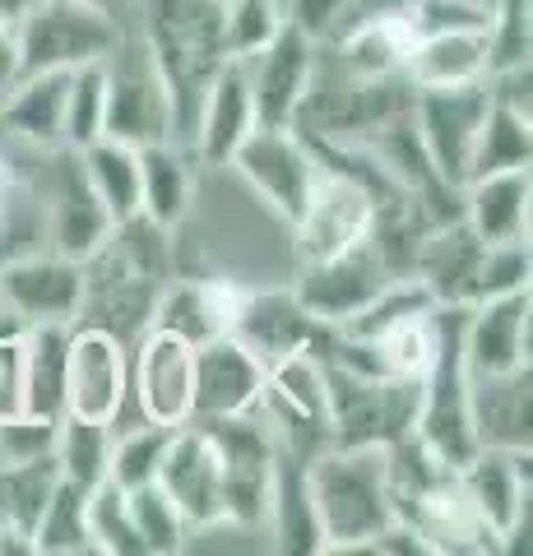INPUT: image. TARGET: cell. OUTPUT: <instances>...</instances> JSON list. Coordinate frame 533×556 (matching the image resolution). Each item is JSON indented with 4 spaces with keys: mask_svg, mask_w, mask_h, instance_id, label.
Masks as SVG:
<instances>
[{
    "mask_svg": "<svg viewBox=\"0 0 533 556\" xmlns=\"http://www.w3.org/2000/svg\"><path fill=\"white\" fill-rule=\"evenodd\" d=\"M306 486L320 525V552H363L399 519L390 445H325L316 459H306Z\"/></svg>",
    "mask_w": 533,
    "mask_h": 556,
    "instance_id": "6da1fadb",
    "label": "cell"
},
{
    "mask_svg": "<svg viewBox=\"0 0 533 556\" xmlns=\"http://www.w3.org/2000/svg\"><path fill=\"white\" fill-rule=\"evenodd\" d=\"M140 38L167 84L172 139L186 144L204 89L228 61L223 51V0H135Z\"/></svg>",
    "mask_w": 533,
    "mask_h": 556,
    "instance_id": "7a4b0ae2",
    "label": "cell"
},
{
    "mask_svg": "<svg viewBox=\"0 0 533 556\" xmlns=\"http://www.w3.org/2000/svg\"><path fill=\"white\" fill-rule=\"evenodd\" d=\"M464 320L469 306H436V353L422 376V404L413 441L445 468H464L478 455L473 413H469V362H464Z\"/></svg>",
    "mask_w": 533,
    "mask_h": 556,
    "instance_id": "3957f363",
    "label": "cell"
},
{
    "mask_svg": "<svg viewBox=\"0 0 533 556\" xmlns=\"http://www.w3.org/2000/svg\"><path fill=\"white\" fill-rule=\"evenodd\" d=\"M122 38V20L112 10L84 5V0H38L20 24V75H42V70H79L112 56Z\"/></svg>",
    "mask_w": 533,
    "mask_h": 556,
    "instance_id": "277c9868",
    "label": "cell"
},
{
    "mask_svg": "<svg viewBox=\"0 0 533 556\" xmlns=\"http://www.w3.org/2000/svg\"><path fill=\"white\" fill-rule=\"evenodd\" d=\"M330 376V445H394L413 437L422 380L357 376L325 362Z\"/></svg>",
    "mask_w": 533,
    "mask_h": 556,
    "instance_id": "5b68a950",
    "label": "cell"
},
{
    "mask_svg": "<svg viewBox=\"0 0 533 556\" xmlns=\"http://www.w3.org/2000/svg\"><path fill=\"white\" fill-rule=\"evenodd\" d=\"M102 84H107V121L102 135L122 139V144H167L172 139V102H167V84L153 65L149 47L140 38V28H122L112 56L102 61ZM177 144V139H172Z\"/></svg>",
    "mask_w": 533,
    "mask_h": 556,
    "instance_id": "8992f818",
    "label": "cell"
},
{
    "mask_svg": "<svg viewBox=\"0 0 533 556\" xmlns=\"http://www.w3.org/2000/svg\"><path fill=\"white\" fill-rule=\"evenodd\" d=\"M228 167H237V177L255 190V200L292 228L316 190L320 153L312 149V139L292 126H255L242 139V149L232 153Z\"/></svg>",
    "mask_w": 533,
    "mask_h": 556,
    "instance_id": "52a82bcc",
    "label": "cell"
},
{
    "mask_svg": "<svg viewBox=\"0 0 533 556\" xmlns=\"http://www.w3.org/2000/svg\"><path fill=\"white\" fill-rule=\"evenodd\" d=\"M492 108V93H487V79L483 84H464V89H413V135L427 153L432 172L445 186H464L469 181V163H473V144H478V130L487 121Z\"/></svg>",
    "mask_w": 533,
    "mask_h": 556,
    "instance_id": "ba28073f",
    "label": "cell"
},
{
    "mask_svg": "<svg viewBox=\"0 0 533 556\" xmlns=\"http://www.w3.org/2000/svg\"><path fill=\"white\" fill-rule=\"evenodd\" d=\"M210 437L218 445V473H223V525L255 529L269 510V482H274V431L255 413L242 417H214Z\"/></svg>",
    "mask_w": 533,
    "mask_h": 556,
    "instance_id": "9c48e42d",
    "label": "cell"
},
{
    "mask_svg": "<svg viewBox=\"0 0 533 556\" xmlns=\"http://www.w3.org/2000/svg\"><path fill=\"white\" fill-rule=\"evenodd\" d=\"M130 399V348L102 325H71L65 348V408L71 417L112 422L122 417Z\"/></svg>",
    "mask_w": 533,
    "mask_h": 556,
    "instance_id": "30bf717a",
    "label": "cell"
},
{
    "mask_svg": "<svg viewBox=\"0 0 533 556\" xmlns=\"http://www.w3.org/2000/svg\"><path fill=\"white\" fill-rule=\"evenodd\" d=\"M376 228V200L367 181H357L353 172L343 167H320L316 190L306 200L302 218L292 223V237H297V260L302 265H316V260H330L339 251L367 241Z\"/></svg>",
    "mask_w": 533,
    "mask_h": 556,
    "instance_id": "8fae6325",
    "label": "cell"
},
{
    "mask_svg": "<svg viewBox=\"0 0 533 556\" xmlns=\"http://www.w3.org/2000/svg\"><path fill=\"white\" fill-rule=\"evenodd\" d=\"M130 399L144 422L181 427L195 417V348L167 334L144 329L130 353Z\"/></svg>",
    "mask_w": 533,
    "mask_h": 556,
    "instance_id": "7c38bea8",
    "label": "cell"
},
{
    "mask_svg": "<svg viewBox=\"0 0 533 556\" xmlns=\"http://www.w3.org/2000/svg\"><path fill=\"white\" fill-rule=\"evenodd\" d=\"M51 167L42 172V208H47V251L71 255V260H89L102 241L112 237V214L98 204L93 186L84 181L79 153L75 149H51L47 153Z\"/></svg>",
    "mask_w": 533,
    "mask_h": 556,
    "instance_id": "4fadbf2b",
    "label": "cell"
},
{
    "mask_svg": "<svg viewBox=\"0 0 533 556\" xmlns=\"http://www.w3.org/2000/svg\"><path fill=\"white\" fill-rule=\"evenodd\" d=\"M394 278L390 260L381 255V247L367 237L357 247L339 251L330 260H316V265H302V278H297V302L312 311V320L320 325H343L363 311L376 292Z\"/></svg>",
    "mask_w": 533,
    "mask_h": 556,
    "instance_id": "5bb4252c",
    "label": "cell"
},
{
    "mask_svg": "<svg viewBox=\"0 0 533 556\" xmlns=\"http://www.w3.org/2000/svg\"><path fill=\"white\" fill-rule=\"evenodd\" d=\"M316 61H320V42L292 24H283L279 38L242 61L255 102V126H292L297 121L306 93H312Z\"/></svg>",
    "mask_w": 533,
    "mask_h": 556,
    "instance_id": "9a60e30c",
    "label": "cell"
},
{
    "mask_svg": "<svg viewBox=\"0 0 533 556\" xmlns=\"http://www.w3.org/2000/svg\"><path fill=\"white\" fill-rule=\"evenodd\" d=\"M0 302L28 325H75L84 306V265L56 251H28L0 265Z\"/></svg>",
    "mask_w": 533,
    "mask_h": 556,
    "instance_id": "2e32d148",
    "label": "cell"
},
{
    "mask_svg": "<svg viewBox=\"0 0 533 556\" xmlns=\"http://www.w3.org/2000/svg\"><path fill=\"white\" fill-rule=\"evenodd\" d=\"M163 492L177 501V510L186 515L191 529H214L223 525V473H218V445L210 437V427L191 417V422L172 427L167 455L158 464Z\"/></svg>",
    "mask_w": 533,
    "mask_h": 556,
    "instance_id": "e0dca14e",
    "label": "cell"
},
{
    "mask_svg": "<svg viewBox=\"0 0 533 556\" xmlns=\"http://www.w3.org/2000/svg\"><path fill=\"white\" fill-rule=\"evenodd\" d=\"M469 506L483 515V525L502 538V552L515 547L520 529H529V450H492L455 468Z\"/></svg>",
    "mask_w": 533,
    "mask_h": 556,
    "instance_id": "ac0fdd59",
    "label": "cell"
},
{
    "mask_svg": "<svg viewBox=\"0 0 533 556\" xmlns=\"http://www.w3.org/2000/svg\"><path fill=\"white\" fill-rule=\"evenodd\" d=\"M265 399V362L232 334H218L195 348V417H242Z\"/></svg>",
    "mask_w": 533,
    "mask_h": 556,
    "instance_id": "d6986e66",
    "label": "cell"
},
{
    "mask_svg": "<svg viewBox=\"0 0 533 556\" xmlns=\"http://www.w3.org/2000/svg\"><path fill=\"white\" fill-rule=\"evenodd\" d=\"M316 329H320V320H312V311L297 302L292 288H274V292H246L242 288L228 334L242 348H251V353L269 367V362H279L288 353L312 348Z\"/></svg>",
    "mask_w": 533,
    "mask_h": 556,
    "instance_id": "ffe728a7",
    "label": "cell"
},
{
    "mask_svg": "<svg viewBox=\"0 0 533 556\" xmlns=\"http://www.w3.org/2000/svg\"><path fill=\"white\" fill-rule=\"evenodd\" d=\"M464 362H469V376L529 367V288L469 306V320H464Z\"/></svg>",
    "mask_w": 533,
    "mask_h": 556,
    "instance_id": "44dd1931",
    "label": "cell"
},
{
    "mask_svg": "<svg viewBox=\"0 0 533 556\" xmlns=\"http://www.w3.org/2000/svg\"><path fill=\"white\" fill-rule=\"evenodd\" d=\"M251 130H255V102H251L246 70H242V61H223L214 84L200 98V112L191 126L195 159L204 167H228Z\"/></svg>",
    "mask_w": 533,
    "mask_h": 556,
    "instance_id": "7402d4cb",
    "label": "cell"
},
{
    "mask_svg": "<svg viewBox=\"0 0 533 556\" xmlns=\"http://www.w3.org/2000/svg\"><path fill=\"white\" fill-rule=\"evenodd\" d=\"M483 241L469 232L464 218L436 223L432 232L422 237V247H413L408 274L432 292L436 306H473V278L483 265Z\"/></svg>",
    "mask_w": 533,
    "mask_h": 556,
    "instance_id": "603a6c76",
    "label": "cell"
},
{
    "mask_svg": "<svg viewBox=\"0 0 533 556\" xmlns=\"http://www.w3.org/2000/svg\"><path fill=\"white\" fill-rule=\"evenodd\" d=\"M65 89H71V70H42L10 84V93L0 98V126L14 144L33 153L65 149Z\"/></svg>",
    "mask_w": 533,
    "mask_h": 556,
    "instance_id": "cb8c5ba5",
    "label": "cell"
},
{
    "mask_svg": "<svg viewBox=\"0 0 533 556\" xmlns=\"http://www.w3.org/2000/svg\"><path fill=\"white\" fill-rule=\"evenodd\" d=\"M469 413L478 450H529L533 445V394H529V367L496 371V376H469Z\"/></svg>",
    "mask_w": 533,
    "mask_h": 556,
    "instance_id": "d4e9b609",
    "label": "cell"
},
{
    "mask_svg": "<svg viewBox=\"0 0 533 556\" xmlns=\"http://www.w3.org/2000/svg\"><path fill=\"white\" fill-rule=\"evenodd\" d=\"M242 288L237 283H218V278H181L158 292V306H153V329H167V334L186 339L191 348L210 343L218 334L232 329V311Z\"/></svg>",
    "mask_w": 533,
    "mask_h": 556,
    "instance_id": "484cf974",
    "label": "cell"
},
{
    "mask_svg": "<svg viewBox=\"0 0 533 556\" xmlns=\"http://www.w3.org/2000/svg\"><path fill=\"white\" fill-rule=\"evenodd\" d=\"M487 75H492V51L483 28L413 38L404 61V79L413 89H464V84H483Z\"/></svg>",
    "mask_w": 533,
    "mask_h": 556,
    "instance_id": "4316f807",
    "label": "cell"
},
{
    "mask_svg": "<svg viewBox=\"0 0 533 556\" xmlns=\"http://www.w3.org/2000/svg\"><path fill=\"white\" fill-rule=\"evenodd\" d=\"M464 223L483 247L529 241V167L464 181Z\"/></svg>",
    "mask_w": 533,
    "mask_h": 556,
    "instance_id": "83f0119b",
    "label": "cell"
},
{
    "mask_svg": "<svg viewBox=\"0 0 533 556\" xmlns=\"http://www.w3.org/2000/svg\"><path fill=\"white\" fill-rule=\"evenodd\" d=\"M269 529H274V547L288 556H312L320 552V525L312 510V486H306V459L288 455L274 441V482H269Z\"/></svg>",
    "mask_w": 533,
    "mask_h": 556,
    "instance_id": "f1b7e54d",
    "label": "cell"
},
{
    "mask_svg": "<svg viewBox=\"0 0 533 556\" xmlns=\"http://www.w3.org/2000/svg\"><path fill=\"white\" fill-rule=\"evenodd\" d=\"M42 247H47L42 181L14 163L10 149H0V265Z\"/></svg>",
    "mask_w": 533,
    "mask_h": 556,
    "instance_id": "f546056e",
    "label": "cell"
},
{
    "mask_svg": "<svg viewBox=\"0 0 533 556\" xmlns=\"http://www.w3.org/2000/svg\"><path fill=\"white\" fill-rule=\"evenodd\" d=\"M65 348L71 325H33L20 357V399L14 408L33 417H61L65 408Z\"/></svg>",
    "mask_w": 533,
    "mask_h": 556,
    "instance_id": "4dcf8cb0",
    "label": "cell"
},
{
    "mask_svg": "<svg viewBox=\"0 0 533 556\" xmlns=\"http://www.w3.org/2000/svg\"><path fill=\"white\" fill-rule=\"evenodd\" d=\"M195 200V172L186 163L181 144H144L140 149V214L158 228H177L191 214Z\"/></svg>",
    "mask_w": 533,
    "mask_h": 556,
    "instance_id": "1f68e13d",
    "label": "cell"
},
{
    "mask_svg": "<svg viewBox=\"0 0 533 556\" xmlns=\"http://www.w3.org/2000/svg\"><path fill=\"white\" fill-rule=\"evenodd\" d=\"M75 153H79L84 181L93 186V195L112 214V223H126V218L140 214V149L102 135Z\"/></svg>",
    "mask_w": 533,
    "mask_h": 556,
    "instance_id": "d6a6232c",
    "label": "cell"
},
{
    "mask_svg": "<svg viewBox=\"0 0 533 556\" xmlns=\"http://www.w3.org/2000/svg\"><path fill=\"white\" fill-rule=\"evenodd\" d=\"M339 65L357 79H399L404 75V61H408V47H413V33L404 20H381V24H353L343 28L339 38Z\"/></svg>",
    "mask_w": 533,
    "mask_h": 556,
    "instance_id": "836d02e7",
    "label": "cell"
},
{
    "mask_svg": "<svg viewBox=\"0 0 533 556\" xmlns=\"http://www.w3.org/2000/svg\"><path fill=\"white\" fill-rule=\"evenodd\" d=\"M84 501L89 492L75 482H56L47 496V506L38 515V525H33V552L42 556H79V552H93L89 543V515H84Z\"/></svg>",
    "mask_w": 533,
    "mask_h": 556,
    "instance_id": "e575fe53",
    "label": "cell"
},
{
    "mask_svg": "<svg viewBox=\"0 0 533 556\" xmlns=\"http://www.w3.org/2000/svg\"><path fill=\"white\" fill-rule=\"evenodd\" d=\"M107 464H112V422H89V417L61 413V427H56L61 478L89 492V486L107 478Z\"/></svg>",
    "mask_w": 533,
    "mask_h": 556,
    "instance_id": "d590c367",
    "label": "cell"
},
{
    "mask_svg": "<svg viewBox=\"0 0 533 556\" xmlns=\"http://www.w3.org/2000/svg\"><path fill=\"white\" fill-rule=\"evenodd\" d=\"M126 506H130V525H135V538H140L144 556H177L191 543V525L186 515L177 510L158 482H144V486H130L126 492Z\"/></svg>",
    "mask_w": 533,
    "mask_h": 556,
    "instance_id": "8d00e7d4",
    "label": "cell"
},
{
    "mask_svg": "<svg viewBox=\"0 0 533 556\" xmlns=\"http://www.w3.org/2000/svg\"><path fill=\"white\" fill-rule=\"evenodd\" d=\"M533 116H520L510 108H487V121L478 130L473 144V163H469V181L473 177H492V172H510V167H529L533 159Z\"/></svg>",
    "mask_w": 533,
    "mask_h": 556,
    "instance_id": "74e56055",
    "label": "cell"
},
{
    "mask_svg": "<svg viewBox=\"0 0 533 556\" xmlns=\"http://www.w3.org/2000/svg\"><path fill=\"white\" fill-rule=\"evenodd\" d=\"M84 515H89V543H93V552H102V556H144L140 538H135V525H130L126 486H116L112 478H102L98 486H89Z\"/></svg>",
    "mask_w": 533,
    "mask_h": 556,
    "instance_id": "f35d334b",
    "label": "cell"
},
{
    "mask_svg": "<svg viewBox=\"0 0 533 556\" xmlns=\"http://www.w3.org/2000/svg\"><path fill=\"white\" fill-rule=\"evenodd\" d=\"M283 24V0H223V51L228 61H246L279 38Z\"/></svg>",
    "mask_w": 533,
    "mask_h": 556,
    "instance_id": "ab89813d",
    "label": "cell"
},
{
    "mask_svg": "<svg viewBox=\"0 0 533 556\" xmlns=\"http://www.w3.org/2000/svg\"><path fill=\"white\" fill-rule=\"evenodd\" d=\"M167 441H172V427L158 422H144V427H130V431H116L112 427V464H107V478L116 486H144L158 478V464L167 455Z\"/></svg>",
    "mask_w": 533,
    "mask_h": 556,
    "instance_id": "60d3db41",
    "label": "cell"
},
{
    "mask_svg": "<svg viewBox=\"0 0 533 556\" xmlns=\"http://www.w3.org/2000/svg\"><path fill=\"white\" fill-rule=\"evenodd\" d=\"M107 121V84H102V61L71 70V89H65V149H84L102 139Z\"/></svg>",
    "mask_w": 533,
    "mask_h": 556,
    "instance_id": "b9f144b4",
    "label": "cell"
},
{
    "mask_svg": "<svg viewBox=\"0 0 533 556\" xmlns=\"http://www.w3.org/2000/svg\"><path fill=\"white\" fill-rule=\"evenodd\" d=\"M56 427L61 417H33V413H0V464H33L56 455Z\"/></svg>",
    "mask_w": 533,
    "mask_h": 556,
    "instance_id": "7bdbcfd3",
    "label": "cell"
},
{
    "mask_svg": "<svg viewBox=\"0 0 533 556\" xmlns=\"http://www.w3.org/2000/svg\"><path fill=\"white\" fill-rule=\"evenodd\" d=\"M492 20V0H413L408 10V33L427 38V33H464V28H483Z\"/></svg>",
    "mask_w": 533,
    "mask_h": 556,
    "instance_id": "ee69618b",
    "label": "cell"
},
{
    "mask_svg": "<svg viewBox=\"0 0 533 556\" xmlns=\"http://www.w3.org/2000/svg\"><path fill=\"white\" fill-rule=\"evenodd\" d=\"M529 288V241H502V247L483 251V265L473 278V302L502 298V292Z\"/></svg>",
    "mask_w": 533,
    "mask_h": 556,
    "instance_id": "f6af8a7d",
    "label": "cell"
},
{
    "mask_svg": "<svg viewBox=\"0 0 533 556\" xmlns=\"http://www.w3.org/2000/svg\"><path fill=\"white\" fill-rule=\"evenodd\" d=\"M343 10H348V0H283L288 24L302 28L306 38H316V42H325L339 28Z\"/></svg>",
    "mask_w": 533,
    "mask_h": 556,
    "instance_id": "bcb514c9",
    "label": "cell"
},
{
    "mask_svg": "<svg viewBox=\"0 0 533 556\" xmlns=\"http://www.w3.org/2000/svg\"><path fill=\"white\" fill-rule=\"evenodd\" d=\"M408 10H413V0H348V10H343V20L339 28L330 33V38H339L343 28H353V24H381V20H408ZM325 38V42H330Z\"/></svg>",
    "mask_w": 533,
    "mask_h": 556,
    "instance_id": "7dc6e473",
    "label": "cell"
},
{
    "mask_svg": "<svg viewBox=\"0 0 533 556\" xmlns=\"http://www.w3.org/2000/svg\"><path fill=\"white\" fill-rule=\"evenodd\" d=\"M14 79H20V42H14L10 24H0V98L10 93Z\"/></svg>",
    "mask_w": 533,
    "mask_h": 556,
    "instance_id": "c3c4849f",
    "label": "cell"
},
{
    "mask_svg": "<svg viewBox=\"0 0 533 556\" xmlns=\"http://www.w3.org/2000/svg\"><path fill=\"white\" fill-rule=\"evenodd\" d=\"M33 5H38V0H0V24H10V28H14Z\"/></svg>",
    "mask_w": 533,
    "mask_h": 556,
    "instance_id": "681fc988",
    "label": "cell"
},
{
    "mask_svg": "<svg viewBox=\"0 0 533 556\" xmlns=\"http://www.w3.org/2000/svg\"><path fill=\"white\" fill-rule=\"evenodd\" d=\"M84 5H98V10H112V14H122L126 5H135V0H84Z\"/></svg>",
    "mask_w": 533,
    "mask_h": 556,
    "instance_id": "f907efd6",
    "label": "cell"
}]
</instances>
